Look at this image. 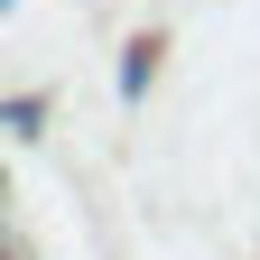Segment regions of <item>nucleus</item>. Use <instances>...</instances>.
<instances>
[{
    "label": "nucleus",
    "instance_id": "nucleus-1",
    "mask_svg": "<svg viewBox=\"0 0 260 260\" xmlns=\"http://www.w3.org/2000/svg\"><path fill=\"white\" fill-rule=\"evenodd\" d=\"M158 56H168L158 38H130V47H121V103H149V84H158Z\"/></svg>",
    "mask_w": 260,
    "mask_h": 260
},
{
    "label": "nucleus",
    "instance_id": "nucleus-2",
    "mask_svg": "<svg viewBox=\"0 0 260 260\" xmlns=\"http://www.w3.org/2000/svg\"><path fill=\"white\" fill-rule=\"evenodd\" d=\"M0 130H19V140H38V130H47V93H19V103H0Z\"/></svg>",
    "mask_w": 260,
    "mask_h": 260
},
{
    "label": "nucleus",
    "instance_id": "nucleus-3",
    "mask_svg": "<svg viewBox=\"0 0 260 260\" xmlns=\"http://www.w3.org/2000/svg\"><path fill=\"white\" fill-rule=\"evenodd\" d=\"M10 10H19V0H0V19H10Z\"/></svg>",
    "mask_w": 260,
    "mask_h": 260
},
{
    "label": "nucleus",
    "instance_id": "nucleus-4",
    "mask_svg": "<svg viewBox=\"0 0 260 260\" xmlns=\"http://www.w3.org/2000/svg\"><path fill=\"white\" fill-rule=\"evenodd\" d=\"M0 251H10V223H0Z\"/></svg>",
    "mask_w": 260,
    "mask_h": 260
}]
</instances>
